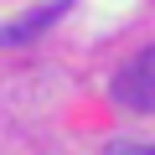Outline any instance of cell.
<instances>
[{
	"instance_id": "7a4b0ae2",
	"label": "cell",
	"mask_w": 155,
	"mask_h": 155,
	"mask_svg": "<svg viewBox=\"0 0 155 155\" xmlns=\"http://www.w3.org/2000/svg\"><path fill=\"white\" fill-rule=\"evenodd\" d=\"M67 5H72V0H52V5H41V11H26L21 21H0V47H21V41L41 36L57 16H67Z\"/></svg>"
},
{
	"instance_id": "3957f363",
	"label": "cell",
	"mask_w": 155,
	"mask_h": 155,
	"mask_svg": "<svg viewBox=\"0 0 155 155\" xmlns=\"http://www.w3.org/2000/svg\"><path fill=\"white\" fill-rule=\"evenodd\" d=\"M109 155H155V145H145V140H114Z\"/></svg>"
},
{
	"instance_id": "6da1fadb",
	"label": "cell",
	"mask_w": 155,
	"mask_h": 155,
	"mask_svg": "<svg viewBox=\"0 0 155 155\" xmlns=\"http://www.w3.org/2000/svg\"><path fill=\"white\" fill-rule=\"evenodd\" d=\"M114 104L119 109H134V114H155V47H145L114 83H109Z\"/></svg>"
}]
</instances>
